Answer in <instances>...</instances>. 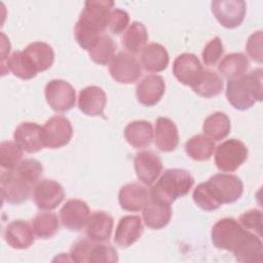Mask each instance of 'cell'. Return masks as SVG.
Instances as JSON below:
<instances>
[{"mask_svg": "<svg viewBox=\"0 0 263 263\" xmlns=\"http://www.w3.org/2000/svg\"><path fill=\"white\" fill-rule=\"evenodd\" d=\"M109 72L118 83L132 84L141 77L142 68L133 54L120 51L109 63Z\"/></svg>", "mask_w": 263, "mask_h": 263, "instance_id": "8", "label": "cell"}, {"mask_svg": "<svg viewBox=\"0 0 263 263\" xmlns=\"http://www.w3.org/2000/svg\"><path fill=\"white\" fill-rule=\"evenodd\" d=\"M172 218V208L170 203L152 200L143 211L145 225L151 229H161L165 227Z\"/></svg>", "mask_w": 263, "mask_h": 263, "instance_id": "26", "label": "cell"}, {"mask_svg": "<svg viewBox=\"0 0 263 263\" xmlns=\"http://www.w3.org/2000/svg\"><path fill=\"white\" fill-rule=\"evenodd\" d=\"M215 149V142L204 135L193 136L185 144V151L187 155L196 161L209 160Z\"/></svg>", "mask_w": 263, "mask_h": 263, "instance_id": "33", "label": "cell"}, {"mask_svg": "<svg viewBox=\"0 0 263 263\" xmlns=\"http://www.w3.org/2000/svg\"><path fill=\"white\" fill-rule=\"evenodd\" d=\"M224 52V46L220 37H215L211 39L208 44L204 46L201 57L202 61L206 66L216 65L217 62L221 59Z\"/></svg>", "mask_w": 263, "mask_h": 263, "instance_id": "43", "label": "cell"}, {"mask_svg": "<svg viewBox=\"0 0 263 263\" xmlns=\"http://www.w3.org/2000/svg\"><path fill=\"white\" fill-rule=\"evenodd\" d=\"M92 242L93 241L90 240L89 238L88 239L81 238L77 240L71 248V252H70L71 261L79 262V263L87 262L88 254H89Z\"/></svg>", "mask_w": 263, "mask_h": 263, "instance_id": "45", "label": "cell"}, {"mask_svg": "<svg viewBox=\"0 0 263 263\" xmlns=\"http://www.w3.org/2000/svg\"><path fill=\"white\" fill-rule=\"evenodd\" d=\"M32 227L37 237L41 239H48L59 231L60 222L54 213L43 212L34 217Z\"/></svg>", "mask_w": 263, "mask_h": 263, "instance_id": "34", "label": "cell"}, {"mask_svg": "<svg viewBox=\"0 0 263 263\" xmlns=\"http://www.w3.org/2000/svg\"><path fill=\"white\" fill-rule=\"evenodd\" d=\"M238 222L245 229L262 237V212L260 210L252 209L245 212Z\"/></svg>", "mask_w": 263, "mask_h": 263, "instance_id": "41", "label": "cell"}, {"mask_svg": "<svg viewBox=\"0 0 263 263\" xmlns=\"http://www.w3.org/2000/svg\"><path fill=\"white\" fill-rule=\"evenodd\" d=\"M154 142L162 152L174 151L179 144V133L176 123L166 117H158L155 123Z\"/></svg>", "mask_w": 263, "mask_h": 263, "instance_id": "22", "label": "cell"}, {"mask_svg": "<svg viewBox=\"0 0 263 263\" xmlns=\"http://www.w3.org/2000/svg\"><path fill=\"white\" fill-rule=\"evenodd\" d=\"M128 22L129 15L125 10L114 8L108 15L106 29H108L114 35H119L126 29Z\"/></svg>", "mask_w": 263, "mask_h": 263, "instance_id": "42", "label": "cell"}, {"mask_svg": "<svg viewBox=\"0 0 263 263\" xmlns=\"http://www.w3.org/2000/svg\"><path fill=\"white\" fill-rule=\"evenodd\" d=\"M24 52L31 59L37 72H44L48 70L54 62V52L52 47L41 41L30 43Z\"/></svg>", "mask_w": 263, "mask_h": 263, "instance_id": "28", "label": "cell"}, {"mask_svg": "<svg viewBox=\"0 0 263 263\" xmlns=\"http://www.w3.org/2000/svg\"><path fill=\"white\" fill-rule=\"evenodd\" d=\"M193 91L202 98H214L223 90L222 77L213 70H203L193 86Z\"/></svg>", "mask_w": 263, "mask_h": 263, "instance_id": "30", "label": "cell"}, {"mask_svg": "<svg viewBox=\"0 0 263 263\" xmlns=\"http://www.w3.org/2000/svg\"><path fill=\"white\" fill-rule=\"evenodd\" d=\"M262 69L258 68L249 74L229 80L226 86L228 103L236 110L245 111L253 107L263 98Z\"/></svg>", "mask_w": 263, "mask_h": 263, "instance_id": "2", "label": "cell"}, {"mask_svg": "<svg viewBox=\"0 0 263 263\" xmlns=\"http://www.w3.org/2000/svg\"><path fill=\"white\" fill-rule=\"evenodd\" d=\"M65 191L62 185L54 180L44 179L39 181L33 192L36 206L42 211H51L64 200Z\"/></svg>", "mask_w": 263, "mask_h": 263, "instance_id": "12", "label": "cell"}, {"mask_svg": "<svg viewBox=\"0 0 263 263\" xmlns=\"http://www.w3.org/2000/svg\"><path fill=\"white\" fill-rule=\"evenodd\" d=\"M4 238L12 249L24 250L30 248L35 240L33 227L24 220H13L7 224L4 231Z\"/></svg>", "mask_w": 263, "mask_h": 263, "instance_id": "19", "label": "cell"}, {"mask_svg": "<svg viewBox=\"0 0 263 263\" xmlns=\"http://www.w3.org/2000/svg\"><path fill=\"white\" fill-rule=\"evenodd\" d=\"M248 154V148L241 141L226 140L216 148L215 163L219 171L232 173L247 160Z\"/></svg>", "mask_w": 263, "mask_h": 263, "instance_id": "4", "label": "cell"}, {"mask_svg": "<svg viewBox=\"0 0 263 263\" xmlns=\"http://www.w3.org/2000/svg\"><path fill=\"white\" fill-rule=\"evenodd\" d=\"M118 201L126 212H139L150 202V192L139 183H128L122 186L118 193Z\"/></svg>", "mask_w": 263, "mask_h": 263, "instance_id": "17", "label": "cell"}, {"mask_svg": "<svg viewBox=\"0 0 263 263\" xmlns=\"http://www.w3.org/2000/svg\"><path fill=\"white\" fill-rule=\"evenodd\" d=\"M212 242L219 250L231 252L238 262L263 261L261 237L245 229L233 218H223L213 226Z\"/></svg>", "mask_w": 263, "mask_h": 263, "instance_id": "1", "label": "cell"}, {"mask_svg": "<svg viewBox=\"0 0 263 263\" xmlns=\"http://www.w3.org/2000/svg\"><path fill=\"white\" fill-rule=\"evenodd\" d=\"M170 57L164 46L158 43H150L145 46L141 54L143 68L151 73H158L168 66Z\"/></svg>", "mask_w": 263, "mask_h": 263, "instance_id": "25", "label": "cell"}, {"mask_svg": "<svg viewBox=\"0 0 263 263\" xmlns=\"http://www.w3.org/2000/svg\"><path fill=\"white\" fill-rule=\"evenodd\" d=\"M147 40L148 34L146 27L140 22H134L124 32L121 38V44L130 54H137L145 48Z\"/></svg>", "mask_w": 263, "mask_h": 263, "instance_id": "31", "label": "cell"}, {"mask_svg": "<svg viewBox=\"0 0 263 263\" xmlns=\"http://www.w3.org/2000/svg\"><path fill=\"white\" fill-rule=\"evenodd\" d=\"M44 95L47 104L55 112H67L76 103L74 87L62 79L50 80L45 86Z\"/></svg>", "mask_w": 263, "mask_h": 263, "instance_id": "7", "label": "cell"}, {"mask_svg": "<svg viewBox=\"0 0 263 263\" xmlns=\"http://www.w3.org/2000/svg\"><path fill=\"white\" fill-rule=\"evenodd\" d=\"M118 261V254L116 249L110 243L99 242L92 243L89 254L88 260L89 263H114Z\"/></svg>", "mask_w": 263, "mask_h": 263, "instance_id": "37", "label": "cell"}, {"mask_svg": "<svg viewBox=\"0 0 263 263\" xmlns=\"http://www.w3.org/2000/svg\"><path fill=\"white\" fill-rule=\"evenodd\" d=\"M1 66L5 64L8 59V53L10 51V42L7 37L1 33Z\"/></svg>", "mask_w": 263, "mask_h": 263, "instance_id": "46", "label": "cell"}, {"mask_svg": "<svg viewBox=\"0 0 263 263\" xmlns=\"http://www.w3.org/2000/svg\"><path fill=\"white\" fill-rule=\"evenodd\" d=\"M134 166L138 179L145 185H152L162 171L161 159L152 151L138 152L134 159Z\"/></svg>", "mask_w": 263, "mask_h": 263, "instance_id": "14", "label": "cell"}, {"mask_svg": "<svg viewBox=\"0 0 263 263\" xmlns=\"http://www.w3.org/2000/svg\"><path fill=\"white\" fill-rule=\"evenodd\" d=\"M0 186L3 201L11 204H20L29 199L31 187L21 178L15 171H4L0 176Z\"/></svg>", "mask_w": 263, "mask_h": 263, "instance_id": "9", "label": "cell"}, {"mask_svg": "<svg viewBox=\"0 0 263 263\" xmlns=\"http://www.w3.org/2000/svg\"><path fill=\"white\" fill-rule=\"evenodd\" d=\"M203 68L198 58L193 53H182L178 55L173 64V74L184 85L193 86Z\"/></svg>", "mask_w": 263, "mask_h": 263, "instance_id": "15", "label": "cell"}, {"mask_svg": "<svg viewBox=\"0 0 263 263\" xmlns=\"http://www.w3.org/2000/svg\"><path fill=\"white\" fill-rule=\"evenodd\" d=\"M194 184L191 174L183 168H168L150 191V199L172 203L179 197L186 195Z\"/></svg>", "mask_w": 263, "mask_h": 263, "instance_id": "3", "label": "cell"}, {"mask_svg": "<svg viewBox=\"0 0 263 263\" xmlns=\"http://www.w3.org/2000/svg\"><path fill=\"white\" fill-rule=\"evenodd\" d=\"M113 6L114 2L110 0H88L84 3L78 22L102 33L106 30L107 18Z\"/></svg>", "mask_w": 263, "mask_h": 263, "instance_id": "11", "label": "cell"}, {"mask_svg": "<svg viewBox=\"0 0 263 263\" xmlns=\"http://www.w3.org/2000/svg\"><path fill=\"white\" fill-rule=\"evenodd\" d=\"M11 72L14 76L23 80H29L37 75V70L31 59L23 51H14L3 66H1V73Z\"/></svg>", "mask_w": 263, "mask_h": 263, "instance_id": "24", "label": "cell"}, {"mask_svg": "<svg viewBox=\"0 0 263 263\" xmlns=\"http://www.w3.org/2000/svg\"><path fill=\"white\" fill-rule=\"evenodd\" d=\"M126 142L135 148H145L153 140V128L149 121L135 120L129 122L124 128Z\"/></svg>", "mask_w": 263, "mask_h": 263, "instance_id": "27", "label": "cell"}, {"mask_svg": "<svg viewBox=\"0 0 263 263\" xmlns=\"http://www.w3.org/2000/svg\"><path fill=\"white\" fill-rule=\"evenodd\" d=\"M74 36L81 48L90 51L101 38L102 33L77 22L74 28Z\"/></svg>", "mask_w": 263, "mask_h": 263, "instance_id": "38", "label": "cell"}, {"mask_svg": "<svg viewBox=\"0 0 263 263\" xmlns=\"http://www.w3.org/2000/svg\"><path fill=\"white\" fill-rule=\"evenodd\" d=\"M14 142L27 153H36L43 149L42 127L30 121L20 123L13 133Z\"/></svg>", "mask_w": 263, "mask_h": 263, "instance_id": "16", "label": "cell"}, {"mask_svg": "<svg viewBox=\"0 0 263 263\" xmlns=\"http://www.w3.org/2000/svg\"><path fill=\"white\" fill-rule=\"evenodd\" d=\"M165 91V83L159 75L145 76L136 87V96L138 102L146 107L156 105Z\"/></svg>", "mask_w": 263, "mask_h": 263, "instance_id": "18", "label": "cell"}, {"mask_svg": "<svg viewBox=\"0 0 263 263\" xmlns=\"http://www.w3.org/2000/svg\"><path fill=\"white\" fill-rule=\"evenodd\" d=\"M143 231L144 227L139 216H124L117 224L114 241L121 248L130 247L142 236Z\"/></svg>", "mask_w": 263, "mask_h": 263, "instance_id": "21", "label": "cell"}, {"mask_svg": "<svg viewBox=\"0 0 263 263\" xmlns=\"http://www.w3.org/2000/svg\"><path fill=\"white\" fill-rule=\"evenodd\" d=\"M23 149L11 141H4L0 145V164L6 171H15L23 161Z\"/></svg>", "mask_w": 263, "mask_h": 263, "instance_id": "36", "label": "cell"}, {"mask_svg": "<svg viewBox=\"0 0 263 263\" xmlns=\"http://www.w3.org/2000/svg\"><path fill=\"white\" fill-rule=\"evenodd\" d=\"M193 200L198 208L203 211L212 212L218 210L221 206V203L215 198L212 191L210 190L206 183H200L193 191Z\"/></svg>", "mask_w": 263, "mask_h": 263, "instance_id": "40", "label": "cell"}, {"mask_svg": "<svg viewBox=\"0 0 263 263\" xmlns=\"http://www.w3.org/2000/svg\"><path fill=\"white\" fill-rule=\"evenodd\" d=\"M116 43L108 35H102L95 47L88 51L90 60L98 65H107L115 55Z\"/></svg>", "mask_w": 263, "mask_h": 263, "instance_id": "35", "label": "cell"}, {"mask_svg": "<svg viewBox=\"0 0 263 263\" xmlns=\"http://www.w3.org/2000/svg\"><path fill=\"white\" fill-rule=\"evenodd\" d=\"M114 221L106 212H93L86 223V236L93 242H104L110 239Z\"/></svg>", "mask_w": 263, "mask_h": 263, "instance_id": "23", "label": "cell"}, {"mask_svg": "<svg viewBox=\"0 0 263 263\" xmlns=\"http://www.w3.org/2000/svg\"><path fill=\"white\" fill-rule=\"evenodd\" d=\"M90 211L81 199H69L60 211L61 223L71 231H80L87 223Z\"/></svg>", "mask_w": 263, "mask_h": 263, "instance_id": "13", "label": "cell"}, {"mask_svg": "<svg viewBox=\"0 0 263 263\" xmlns=\"http://www.w3.org/2000/svg\"><path fill=\"white\" fill-rule=\"evenodd\" d=\"M250 67L248 58L241 52L225 55L218 66L219 72L229 81L243 76Z\"/></svg>", "mask_w": 263, "mask_h": 263, "instance_id": "29", "label": "cell"}, {"mask_svg": "<svg viewBox=\"0 0 263 263\" xmlns=\"http://www.w3.org/2000/svg\"><path fill=\"white\" fill-rule=\"evenodd\" d=\"M73 136L70 120L63 115L50 117L42 126V139L44 147L58 149L69 144Z\"/></svg>", "mask_w": 263, "mask_h": 263, "instance_id": "6", "label": "cell"}, {"mask_svg": "<svg viewBox=\"0 0 263 263\" xmlns=\"http://www.w3.org/2000/svg\"><path fill=\"white\" fill-rule=\"evenodd\" d=\"M16 174L30 185L37 184L43 173V165L37 159H25L15 170Z\"/></svg>", "mask_w": 263, "mask_h": 263, "instance_id": "39", "label": "cell"}, {"mask_svg": "<svg viewBox=\"0 0 263 263\" xmlns=\"http://www.w3.org/2000/svg\"><path fill=\"white\" fill-rule=\"evenodd\" d=\"M231 129L229 117L223 112H215L211 114L203 122L202 130L204 136L213 141H221L225 139Z\"/></svg>", "mask_w": 263, "mask_h": 263, "instance_id": "32", "label": "cell"}, {"mask_svg": "<svg viewBox=\"0 0 263 263\" xmlns=\"http://www.w3.org/2000/svg\"><path fill=\"white\" fill-rule=\"evenodd\" d=\"M107 103V97L103 88L91 85L80 90L78 97L79 110L88 116H102Z\"/></svg>", "mask_w": 263, "mask_h": 263, "instance_id": "20", "label": "cell"}, {"mask_svg": "<svg viewBox=\"0 0 263 263\" xmlns=\"http://www.w3.org/2000/svg\"><path fill=\"white\" fill-rule=\"evenodd\" d=\"M217 21L227 29H234L245 20L247 4L242 0H215L211 4Z\"/></svg>", "mask_w": 263, "mask_h": 263, "instance_id": "10", "label": "cell"}, {"mask_svg": "<svg viewBox=\"0 0 263 263\" xmlns=\"http://www.w3.org/2000/svg\"><path fill=\"white\" fill-rule=\"evenodd\" d=\"M246 50L253 61L259 64L262 63V31L255 32L249 37L246 44Z\"/></svg>", "mask_w": 263, "mask_h": 263, "instance_id": "44", "label": "cell"}, {"mask_svg": "<svg viewBox=\"0 0 263 263\" xmlns=\"http://www.w3.org/2000/svg\"><path fill=\"white\" fill-rule=\"evenodd\" d=\"M205 183L221 205L235 202L241 197L243 192L241 180L231 174H216Z\"/></svg>", "mask_w": 263, "mask_h": 263, "instance_id": "5", "label": "cell"}]
</instances>
